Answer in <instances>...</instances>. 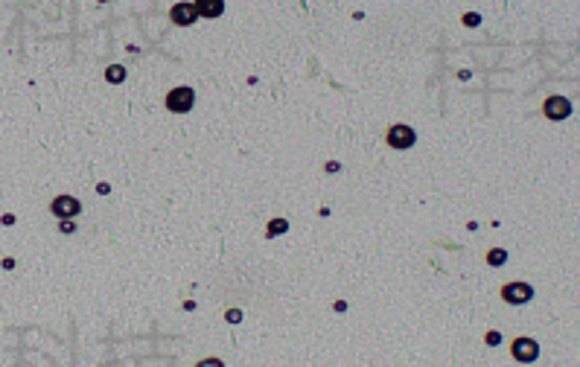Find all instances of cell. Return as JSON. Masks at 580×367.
Returning <instances> with one entry per match:
<instances>
[{"instance_id":"obj_13","label":"cell","mask_w":580,"mask_h":367,"mask_svg":"<svg viewBox=\"0 0 580 367\" xmlns=\"http://www.w3.org/2000/svg\"><path fill=\"white\" fill-rule=\"evenodd\" d=\"M195 367H224V361L222 358H201Z\"/></svg>"},{"instance_id":"obj_5","label":"cell","mask_w":580,"mask_h":367,"mask_svg":"<svg viewBox=\"0 0 580 367\" xmlns=\"http://www.w3.org/2000/svg\"><path fill=\"white\" fill-rule=\"evenodd\" d=\"M50 213L67 222V219H73V216L82 213V204H79V198H73V195H59V198H53Z\"/></svg>"},{"instance_id":"obj_8","label":"cell","mask_w":580,"mask_h":367,"mask_svg":"<svg viewBox=\"0 0 580 367\" xmlns=\"http://www.w3.org/2000/svg\"><path fill=\"white\" fill-rule=\"evenodd\" d=\"M195 12H198V18H219L224 12V3L222 0H198Z\"/></svg>"},{"instance_id":"obj_10","label":"cell","mask_w":580,"mask_h":367,"mask_svg":"<svg viewBox=\"0 0 580 367\" xmlns=\"http://www.w3.org/2000/svg\"><path fill=\"white\" fill-rule=\"evenodd\" d=\"M105 79L111 82V85H120V82L125 79V67H122V64H111V67L105 70Z\"/></svg>"},{"instance_id":"obj_6","label":"cell","mask_w":580,"mask_h":367,"mask_svg":"<svg viewBox=\"0 0 580 367\" xmlns=\"http://www.w3.org/2000/svg\"><path fill=\"white\" fill-rule=\"evenodd\" d=\"M542 114L548 120H566V117H571V102L566 96H548L542 105Z\"/></svg>"},{"instance_id":"obj_3","label":"cell","mask_w":580,"mask_h":367,"mask_svg":"<svg viewBox=\"0 0 580 367\" xmlns=\"http://www.w3.org/2000/svg\"><path fill=\"white\" fill-rule=\"evenodd\" d=\"M385 140L391 149H397V152H402V149H411L414 143H417V132L411 128V125H402V122H397V125H391L385 134Z\"/></svg>"},{"instance_id":"obj_12","label":"cell","mask_w":580,"mask_h":367,"mask_svg":"<svg viewBox=\"0 0 580 367\" xmlns=\"http://www.w3.org/2000/svg\"><path fill=\"white\" fill-rule=\"evenodd\" d=\"M224 321H228V324H239V321H242V312H239V309H228V312H224Z\"/></svg>"},{"instance_id":"obj_1","label":"cell","mask_w":580,"mask_h":367,"mask_svg":"<svg viewBox=\"0 0 580 367\" xmlns=\"http://www.w3.org/2000/svg\"><path fill=\"white\" fill-rule=\"evenodd\" d=\"M163 105H166L172 114H187L195 105V91L190 88V85H178V88H172V91L166 93Z\"/></svg>"},{"instance_id":"obj_16","label":"cell","mask_w":580,"mask_h":367,"mask_svg":"<svg viewBox=\"0 0 580 367\" xmlns=\"http://www.w3.org/2000/svg\"><path fill=\"white\" fill-rule=\"evenodd\" d=\"M61 230H64V233H73V230H76V224H73V222H61Z\"/></svg>"},{"instance_id":"obj_11","label":"cell","mask_w":580,"mask_h":367,"mask_svg":"<svg viewBox=\"0 0 580 367\" xmlns=\"http://www.w3.org/2000/svg\"><path fill=\"white\" fill-rule=\"evenodd\" d=\"M487 263L496 265V268H499V265H505V263H508V251H505V248H493V251H487Z\"/></svg>"},{"instance_id":"obj_4","label":"cell","mask_w":580,"mask_h":367,"mask_svg":"<svg viewBox=\"0 0 580 367\" xmlns=\"http://www.w3.org/2000/svg\"><path fill=\"white\" fill-rule=\"evenodd\" d=\"M510 356L516 358V361H522V364H531V361H537V356H540V344L534 341V338H513V344H510Z\"/></svg>"},{"instance_id":"obj_2","label":"cell","mask_w":580,"mask_h":367,"mask_svg":"<svg viewBox=\"0 0 580 367\" xmlns=\"http://www.w3.org/2000/svg\"><path fill=\"white\" fill-rule=\"evenodd\" d=\"M501 300L510 306H525L534 300V285L531 283H522V280H513V283H505L501 285Z\"/></svg>"},{"instance_id":"obj_15","label":"cell","mask_w":580,"mask_h":367,"mask_svg":"<svg viewBox=\"0 0 580 367\" xmlns=\"http://www.w3.org/2000/svg\"><path fill=\"white\" fill-rule=\"evenodd\" d=\"M484 341H487L490 347H496L501 341V332H496V329H493V332H487V335H484Z\"/></svg>"},{"instance_id":"obj_14","label":"cell","mask_w":580,"mask_h":367,"mask_svg":"<svg viewBox=\"0 0 580 367\" xmlns=\"http://www.w3.org/2000/svg\"><path fill=\"white\" fill-rule=\"evenodd\" d=\"M461 20H464V23H467V27H478V20H481V15H475V12H469V15H464V18H461Z\"/></svg>"},{"instance_id":"obj_7","label":"cell","mask_w":580,"mask_h":367,"mask_svg":"<svg viewBox=\"0 0 580 367\" xmlns=\"http://www.w3.org/2000/svg\"><path fill=\"white\" fill-rule=\"evenodd\" d=\"M169 20H172L175 27H190V23H195L198 20V12H195V3H175L172 9H169Z\"/></svg>"},{"instance_id":"obj_9","label":"cell","mask_w":580,"mask_h":367,"mask_svg":"<svg viewBox=\"0 0 580 367\" xmlns=\"http://www.w3.org/2000/svg\"><path fill=\"white\" fill-rule=\"evenodd\" d=\"M286 230H289V222H286V219H271V222H268V227H265V236H271V239H274V236L286 233Z\"/></svg>"}]
</instances>
